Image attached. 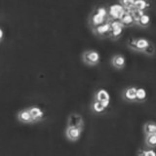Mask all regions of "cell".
Wrapping results in <instances>:
<instances>
[{
	"instance_id": "obj_1",
	"label": "cell",
	"mask_w": 156,
	"mask_h": 156,
	"mask_svg": "<svg viewBox=\"0 0 156 156\" xmlns=\"http://www.w3.org/2000/svg\"><path fill=\"white\" fill-rule=\"evenodd\" d=\"M151 42L148 40V39L144 38V37H139V38H130L127 44L128 46L133 49L135 51L138 52H144L146 48L148 47V45Z\"/></svg>"
},
{
	"instance_id": "obj_2",
	"label": "cell",
	"mask_w": 156,
	"mask_h": 156,
	"mask_svg": "<svg viewBox=\"0 0 156 156\" xmlns=\"http://www.w3.org/2000/svg\"><path fill=\"white\" fill-rule=\"evenodd\" d=\"M82 60L86 65L96 66L101 61V55L97 50H86L82 54Z\"/></svg>"
},
{
	"instance_id": "obj_3",
	"label": "cell",
	"mask_w": 156,
	"mask_h": 156,
	"mask_svg": "<svg viewBox=\"0 0 156 156\" xmlns=\"http://www.w3.org/2000/svg\"><path fill=\"white\" fill-rule=\"evenodd\" d=\"M108 23L110 24V33L109 37L112 39H118L123 34L124 27L119 20L108 19Z\"/></svg>"
},
{
	"instance_id": "obj_4",
	"label": "cell",
	"mask_w": 156,
	"mask_h": 156,
	"mask_svg": "<svg viewBox=\"0 0 156 156\" xmlns=\"http://www.w3.org/2000/svg\"><path fill=\"white\" fill-rule=\"evenodd\" d=\"M107 10H108L109 19H114V20H120L121 17L123 16L124 13L126 12L123 6H122L119 2L109 5V7L107 8Z\"/></svg>"
},
{
	"instance_id": "obj_5",
	"label": "cell",
	"mask_w": 156,
	"mask_h": 156,
	"mask_svg": "<svg viewBox=\"0 0 156 156\" xmlns=\"http://www.w3.org/2000/svg\"><path fill=\"white\" fill-rule=\"evenodd\" d=\"M67 127H79L84 128V119L81 114L73 112L67 117Z\"/></svg>"
},
{
	"instance_id": "obj_6",
	"label": "cell",
	"mask_w": 156,
	"mask_h": 156,
	"mask_svg": "<svg viewBox=\"0 0 156 156\" xmlns=\"http://www.w3.org/2000/svg\"><path fill=\"white\" fill-rule=\"evenodd\" d=\"M83 129L84 128H79V127H66V139L71 141L78 140L81 138Z\"/></svg>"
},
{
	"instance_id": "obj_7",
	"label": "cell",
	"mask_w": 156,
	"mask_h": 156,
	"mask_svg": "<svg viewBox=\"0 0 156 156\" xmlns=\"http://www.w3.org/2000/svg\"><path fill=\"white\" fill-rule=\"evenodd\" d=\"M93 32H94L96 35L101 36V37H109V33H110V24L107 21L106 23L101 24V26H98L96 27L93 28Z\"/></svg>"
},
{
	"instance_id": "obj_8",
	"label": "cell",
	"mask_w": 156,
	"mask_h": 156,
	"mask_svg": "<svg viewBox=\"0 0 156 156\" xmlns=\"http://www.w3.org/2000/svg\"><path fill=\"white\" fill-rule=\"evenodd\" d=\"M107 21H108V19L101 16V15L96 13L95 11H93L90 15V17H89V23L92 27V28H94L98 26H101V24L106 23Z\"/></svg>"
},
{
	"instance_id": "obj_9",
	"label": "cell",
	"mask_w": 156,
	"mask_h": 156,
	"mask_svg": "<svg viewBox=\"0 0 156 156\" xmlns=\"http://www.w3.org/2000/svg\"><path fill=\"white\" fill-rule=\"evenodd\" d=\"M29 113H30L31 117H32V120L33 122H37L39 120H41L43 117H44V111L41 107H39L37 105H32V106H29L27 107Z\"/></svg>"
},
{
	"instance_id": "obj_10",
	"label": "cell",
	"mask_w": 156,
	"mask_h": 156,
	"mask_svg": "<svg viewBox=\"0 0 156 156\" xmlns=\"http://www.w3.org/2000/svg\"><path fill=\"white\" fill-rule=\"evenodd\" d=\"M136 89H138V87H136V86L126 87L125 90L123 91V98L128 101H136Z\"/></svg>"
},
{
	"instance_id": "obj_11",
	"label": "cell",
	"mask_w": 156,
	"mask_h": 156,
	"mask_svg": "<svg viewBox=\"0 0 156 156\" xmlns=\"http://www.w3.org/2000/svg\"><path fill=\"white\" fill-rule=\"evenodd\" d=\"M111 65L115 68L121 69L126 65V58L122 54H116V55H114L111 58Z\"/></svg>"
},
{
	"instance_id": "obj_12",
	"label": "cell",
	"mask_w": 156,
	"mask_h": 156,
	"mask_svg": "<svg viewBox=\"0 0 156 156\" xmlns=\"http://www.w3.org/2000/svg\"><path fill=\"white\" fill-rule=\"evenodd\" d=\"M17 117L18 120L21 121L22 123H32L33 122L32 117L28 111V108H23L21 110H19Z\"/></svg>"
},
{
	"instance_id": "obj_13",
	"label": "cell",
	"mask_w": 156,
	"mask_h": 156,
	"mask_svg": "<svg viewBox=\"0 0 156 156\" xmlns=\"http://www.w3.org/2000/svg\"><path fill=\"white\" fill-rule=\"evenodd\" d=\"M94 101H101V102L105 101H110V95L105 89L101 88V89H99L95 93Z\"/></svg>"
},
{
	"instance_id": "obj_14",
	"label": "cell",
	"mask_w": 156,
	"mask_h": 156,
	"mask_svg": "<svg viewBox=\"0 0 156 156\" xmlns=\"http://www.w3.org/2000/svg\"><path fill=\"white\" fill-rule=\"evenodd\" d=\"M119 21L121 22L122 24H123L124 27H130V26H133V24H135L133 17L131 16L130 12H128V11H126L124 13V15L121 17V19L119 20Z\"/></svg>"
},
{
	"instance_id": "obj_15",
	"label": "cell",
	"mask_w": 156,
	"mask_h": 156,
	"mask_svg": "<svg viewBox=\"0 0 156 156\" xmlns=\"http://www.w3.org/2000/svg\"><path fill=\"white\" fill-rule=\"evenodd\" d=\"M144 132L145 136L156 134V123L155 122H152V121L146 122L144 126Z\"/></svg>"
},
{
	"instance_id": "obj_16",
	"label": "cell",
	"mask_w": 156,
	"mask_h": 156,
	"mask_svg": "<svg viewBox=\"0 0 156 156\" xmlns=\"http://www.w3.org/2000/svg\"><path fill=\"white\" fill-rule=\"evenodd\" d=\"M150 22H151V18L149 16V14L145 12L143 16L140 17V19L139 20V22L136 23V24H139L141 27H146L150 24Z\"/></svg>"
},
{
	"instance_id": "obj_17",
	"label": "cell",
	"mask_w": 156,
	"mask_h": 156,
	"mask_svg": "<svg viewBox=\"0 0 156 156\" xmlns=\"http://www.w3.org/2000/svg\"><path fill=\"white\" fill-rule=\"evenodd\" d=\"M147 98V92L144 87H138L136 89V101H144Z\"/></svg>"
},
{
	"instance_id": "obj_18",
	"label": "cell",
	"mask_w": 156,
	"mask_h": 156,
	"mask_svg": "<svg viewBox=\"0 0 156 156\" xmlns=\"http://www.w3.org/2000/svg\"><path fill=\"white\" fill-rule=\"evenodd\" d=\"M150 6V3L145 0H134V8L145 11Z\"/></svg>"
},
{
	"instance_id": "obj_19",
	"label": "cell",
	"mask_w": 156,
	"mask_h": 156,
	"mask_svg": "<svg viewBox=\"0 0 156 156\" xmlns=\"http://www.w3.org/2000/svg\"><path fill=\"white\" fill-rule=\"evenodd\" d=\"M92 109L94 112H96V113H102V112L105 111L106 107L102 105L101 101H94L92 104Z\"/></svg>"
},
{
	"instance_id": "obj_20",
	"label": "cell",
	"mask_w": 156,
	"mask_h": 156,
	"mask_svg": "<svg viewBox=\"0 0 156 156\" xmlns=\"http://www.w3.org/2000/svg\"><path fill=\"white\" fill-rule=\"evenodd\" d=\"M128 12H130L131 16L133 17L135 23H138L139 20L140 19V17L145 13V11H143V10H140V9H136V8H133L132 10H130V11H128Z\"/></svg>"
},
{
	"instance_id": "obj_21",
	"label": "cell",
	"mask_w": 156,
	"mask_h": 156,
	"mask_svg": "<svg viewBox=\"0 0 156 156\" xmlns=\"http://www.w3.org/2000/svg\"><path fill=\"white\" fill-rule=\"evenodd\" d=\"M145 144L148 147H155L156 146V134L145 136Z\"/></svg>"
},
{
	"instance_id": "obj_22",
	"label": "cell",
	"mask_w": 156,
	"mask_h": 156,
	"mask_svg": "<svg viewBox=\"0 0 156 156\" xmlns=\"http://www.w3.org/2000/svg\"><path fill=\"white\" fill-rule=\"evenodd\" d=\"M94 11H95L96 13H98L99 15H101V16H102V17H105V18H106V19H109V17H108V10H107V8L105 7V6L96 7V8L94 9Z\"/></svg>"
},
{
	"instance_id": "obj_23",
	"label": "cell",
	"mask_w": 156,
	"mask_h": 156,
	"mask_svg": "<svg viewBox=\"0 0 156 156\" xmlns=\"http://www.w3.org/2000/svg\"><path fill=\"white\" fill-rule=\"evenodd\" d=\"M119 3L123 6L125 11H130L134 8V0H121Z\"/></svg>"
},
{
	"instance_id": "obj_24",
	"label": "cell",
	"mask_w": 156,
	"mask_h": 156,
	"mask_svg": "<svg viewBox=\"0 0 156 156\" xmlns=\"http://www.w3.org/2000/svg\"><path fill=\"white\" fill-rule=\"evenodd\" d=\"M139 156H156V151L153 149H144V150H140Z\"/></svg>"
},
{
	"instance_id": "obj_25",
	"label": "cell",
	"mask_w": 156,
	"mask_h": 156,
	"mask_svg": "<svg viewBox=\"0 0 156 156\" xmlns=\"http://www.w3.org/2000/svg\"><path fill=\"white\" fill-rule=\"evenodd\" d=\"M143 53L146 54V55L152 56L153 54L155 53V47H154V45H153V43H150L149 45H148V47L146 48V49H145V50H144Z\"/></svg>"
},
{
	"instance_id": "obj_26",
	"label": "cell",
	"mask_w": 156,
	"mask_h": 156,
	"mask_svg": "<svg viewBox=\"0 0 156 156\" xmlns=\"http://www.w3.org/2000/svg\"><path fill=\"white\" fill-rule=\"evenodd\" d=\"M3 37H4V31H3V29L0 27V41L2 40Z\"/></svg>"
}]
</instances>
